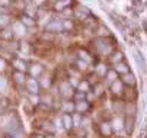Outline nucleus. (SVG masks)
<instances>
[{
  "label": "nucleus",
  "instance_id": "obj_1",
  "mask_svg": "<svg viewBox=\"0 0 147 138\" xmlns=\"http://www.w3.org/2000/svg\"><path fill=\"white\" fill-rule=\"evenodd\" d=\"M95 48L98 50V52L100 54H108L111 52V44L107 41L105 38H98L95 41Z\"/></svg>",
  "mask_w": 147,
  "mask_h": 138
},
{
  "label": "nucleus",
  "instance_id": "obj_2",
  "mask_svg": "<svg viewBox=\"0 0 147 138\" xmlns=\"http://www.w3.org/2000/svg\"><path fill=\"white\" fill-rule=\"evenodd\" d=\"M45 31H48V32H63V31H66V29H64V23H63V22H60V21H51L50 23H47Z\"/></svg>",
  "mask_w": 147,
  "mask_h": 138
},
{
  "label": "nucleus",
  "instance_id": "obj_3",
  "mask_svg": "<svg viewBox=\"0 0 147 138\" xmlns=\"http://www.w3.org/2000/svg\"><path fill=\"white\" fill-rule=\"evenodd\" d=\"M133 58H134L137 67L141 68V71H146V60H144L143 54H141L140 51H134V52H133Z\"/></svg>",
  "mask_w": 147,
  "mask_h": 138
},
{
  "label": "nucleus",
  "instance_id": "obj_4",
  "mask_svg": "<svg viewBox=\"0 0 147 138\" xmlns=\"http://www.w3.org/2000/svg\"><path fill=\"white\" fill-rule=\"evenodd\" d=\"M60 89H61V94L64 96V97H70L73 94V87L70 86V83H66V82H63L60 84Z\"/></svg>",
  "mask_w": 147,
  "mask_h": 138
},
{
  "label": "nucleus",
  "instance_id": "obj_5",
  "mask_svg": "<svg viewBox=\"0 0 147 138\" xmlns=\"http://www.w3.org/2000/svg\"><path fill=\"white\" fill-rule=\"evenodd\" d=\"M115 71L117 73H119V74H125L127 76L128 73H130V67H128V64L127 63H118L117 66H115Z\"/></svg>",
  "mask_w": 147,
  "mask_h": 138
},
{
  "label": "nucleus",
  "instance_id": "obj_6",
  "mask_svg": "<svg viewBox=\"0 0 147 138\" xmlns=\"http://www.w3.org/2000/svg\"><path fill=\"white\" fill-rule=\"evenodd\" d=\"M100 134L103 137H111L112 134V127L108 124V122H102L100 124Z\"/></svg>",
  "mask_w": 147,
  "mask_h": 138
},
{
  "label": "nucleus",
  "instance_id": "obj_7",
  "mask_svg": "<svg viewBox=\"0 0 147 138\" xmlns=\"http://www.w3.org/2000/svg\"><path fill=\"white\" fill-rule=\"evenodd\" d=\"M61 121H63V127H64L66 129H70L74 124H73V118L70 115H63L61 118Z\"/></svg>",
  "mask_w": 147,
  "mask_h": 138
},
{
  "label": "nucleus",
  "instance_id": "obj_8",
  "mask_svg": "<svg viewBox=\"0 0 147 138\" xmlns=\"http://www.w3.org/2000/svg\"><path fill=\"white\" fill-rule=\"evenodd\" d=\"M28 90L31 93H38V82L35 80V78H29L28 80Z\"/></svg>",
  "mask_w": 147,
  "mask_h": 138
},
{
  "label": "nucleus",
  "instance_id": "obj_9",
  "mask_svg": "<svg viewBox=\"0 0 147 138\" xmlns=\"http://www.w3.org/2000/svg\"><path fill=\"white\" fill-rule=\"evenodd\" d=\"M13 67H15L19 73H22V71L25 70V61L20 60V58H15V60H13Z\"/></svg>",
  "mask_w": 147,
  "mask_h": 138
},
{
  "label": "nucleus",
  "instance_id": "obj_10",
  "mask_svg": "<svg viewBox=\"0 0 147 138\" xmlns=\"http://www.w3.org/2000/svg\"><path fill=\"white\" fill-rule=\"evenodd\" d=\"M133 128H134V116H128L127 121H125V131H127L128 134H131Z\"/></svg>",
  "mask_w": 147,
  "mask_h": 138
},
{
  "label": "nucleus",
  "instance_id": "obj_11",
  "mask_svg": "<svg viewBox=\"0 0 147 138\" xmlns=\"http://www.w3.org/2000/svg\"><path fill=\"white\" fill-rule=\"evenodd\" d=\"M111 17H112V22H114V25H115V26H117L121 32H124V31H125V26L121 23V21L118 19V16H115L114 13H111Z\"/></svg>",
  "mask_w": 147,
  "mask_h": 138
},
{
  "label": "nucleus",
  "instance_id": "obj_12",
  "mask_svg": "<svg viewBox=\"0 0 147 138\" xmlns=\"http://www.w3.org/2000/svg\"><path fill=\"white\" fill-rule=\"evenodd\" d=\"M13 31L16 32V33H19V35H22V33H25V25L22 23V22H16L15 25H13Z\"/></svg>",
  "mask_w": 147,
  "mask_h": 138
},
{
  "label": "nucleus",
  "instance_id": "obj_13",
  "mask_svg": "<svg viewBox=\"0 0 147 138\" xmlns=\"http://www.w3.org/2000/svg\"><path fill=\"white\" fill-rule=\"evenodd\" d=\"M42 70H44V67L41 66V64H32V67H31V74H32V76H38V74L42 73Z\"/></svg>",
  "mask_w": 147,
  "mask_h": 138
},
{
  "label": "nucleus",
  "instance_id": "obj_14",
  "mask_svg": "<svg viewBox=\"0 0 147 138\" xmlns=\"http://www.w3.org/2000/svg\"><path fill=\"white\" fill-rule=\"evenodd\" d=\"M124 83H127V84H130V86H134V84H136V77H134L131 73H128L127 76H125V78H124Z\"/></svg>",
  "mask_w": 147,
  "mask_h": 138
},
{
  "label": "nucleus",
  "instance_id": "obj_15",
  "mask_svg": "<svg viewBox=\"0 0 147 138\" xmlns=\"http://www.w3.org/2000/svg\"><path fill=\"white\" fill-rule=\"evenodd\" d=\"M111 89H112L114 93H121L122 92V82H118L117 80L115 83H112V87Z\"/></svg>",
  "mask_w": 147,
  "mask_h": 138
},
{
  "label": "nucleus",
  "instance_id": "obj_16",
  "mask_svg": "<svg viewBox=\"0 0 147 138\" xmlns=\"http://www.w3.org/2000/svg\"><path fill=\"white\" fill-rule=\"evenodd\" d=\"M107 78H108V82L115 83V80H117V71L115 70L114 71H107Z\"/></svg>",
  "mask_w": 147,
  "mask_h": 138
},
{
  "label": "nucleus",
  "instance_id": "obj_17",
  "mask_svg": "<svg viewBox=\"0 0 147 138\" xmlns=\"http://www.w3.org/2000/svg\"><path fill=\"white\" fill-rule=\"evenodd\" d=\"M88 108H89L88 102H79V103L76 105V109H77V111H80V112H85Z\"/></svg>",
  "mask_w": 147,
  "mask_h": 138
},
{
  "label": "nucleus",
  "instance_id": "obj_18",
  "mask_svg": "<svg viewBox=\"0 0 147 138\" xmlns=\"http://www.w3.org/2000/svg\"><path fill=\"white\" fill-rule=\"evenodd\" d=\"M7 87V82H6V78L0 76V93H3Z\"/></svg>",
  "mask_w": 147,
  "mask_h": 138
},
{
  "label": "nucleus",
  "instance_id": "obj_19",
  "mask_svg": "<svg viewBox=\"0 0 147 138\" xmlns=\"http://www.w3.org/2000/svg\"><path fill=\"white\" fill-rule=\"evenodd\" d=\"M121 60H122V52H119V51H118V52H115V54L111 57V61H112V63H115V61H117V64H118V61H121Z\"/></svg>",
  "mask_w": 147,
  "mask_h": 138
},
{
  "label": "nucleus",
  "instance_id": "obj_20",
  "mask_svg": "<svg viewBox=\"0 0 147 138\" xmlns=\"http://www.w3.org/2000/svg\"><path fill=\"white\" fill-rule=\"evenodd\" d=\"M114 129H117V131L122 129V119L121 118H117V119L114 121Z\"/></svg>",
  "mask_w": 147,
  "mask_h": 138
},
{
  "label": "nucleus",
  "instance_id": "obj_21",
  "mask_svg": "<svg viewBox=\"0 0 147 138\" xmlns=\"http://www.w3.org/2000/svg\"><path fill=\"white\" fill-rule=\"evenodd\" d=\"M15 78H16V82L18 83H24L25 82V76H24V73H15Z\"/></svg>",
  "mask_w": 147,
  "mask_h": 138
},
{
  "label": "nucleus",
  "instance_id": "obj_22",
  "mask_svg": "<svg viewBox=\"0 0 147 138\" xmlns=\"http://www.w3.org/2000/svg\"><path fill=\"white\" fill-rule=\"evenodd\" d=\"M22 23L24 25H28V26H32L34 25V21H32V17H29V16H24L22 17Z\"/></svg>",
  "mask_w": 147,
  "mask_h": 138
},
{
  "label": "nucleus",
  "instance_id": "obj_23",
  "mask_svg": "<svg viewBox=\"0 0 147 138\" xmlns=\"http://www.w3.org/2000/svg\"><path fill=\"white\" fill-rule=\"evenodd\" d=\"M9 23V17L6 15H0V26H6Z\"/></svg>",
  "mask_w": 147,
  "mask_h": 138
},
{
  "label": "nucleus",
  "instance_id": "obj_24",
  "mask_svg": "<svg viewBox=\"0 0 147 138\" xmlns=\"http://www.w3.org/2000/svg\"><path fill=\"white\" fill-rule=\"evenodd\" d=\"M79 89H80V92H88L89 90V83L88 82H82L79 84Z\"/></svg>",
  "mask_w": 147,
  "mask_h": 138
},
{
  "label": "nucleus",
  "instance_id": "obj_25",
  "mask_svg": "<svg viewBox=\"0 0 147 138\" xmlns=\"http://www.w3.org/2000/svg\"><path fill=\"white\" fill-rule=\"evenodd\" d=\"M69 5H70V2H60V3H57V5H55V7H57L58 10H61V7H63V6H69Z\"/></svg>",
  "mask_w": 147,
  "mask_h": 138
},
{
  "label": "nucleus",
  "instance_id": "obj_26",
  "mask_svg": "<svg viewBox=\"0 0 147 138\" xmlns=\"http://www.w3.org/2000/svg\"><path fill=\"white\" fill-rule=\"evenodd\" d=\"M74 108H76V106H74L73 103H66V106H64V109H66V111H73Z\"/></svg>",
  "mask_w": 147,
  "mask_h": 138
},
{
  "label": "nucleus",
  "instance_id": "obj_27",
  "mask_svg": "<svg viewBox=\"0 0 147 138\" xmlns=\"http://www.w3.org/2000/svg\"><path fill=\"white\" fill-rule=\"evenodd\" d=\"M71 28H73V23H71L70 21L64 22V29H71Z\"/></svg>",
  "mask_w": 147,
  "mask_h": 138
},
{
  "label": "nucleus",
  "instance_id": "obj_28",
  "mask_svg": "<svg viewBox=\"0 0 147 138\" xmlns=\"http://www.w3.org/2000/svg\"><path fill=\"white\" fill-rule=\"evenodd\" d=\"M77 66H79V68H82V70H85V68H86V63H85V61H79Z\"/></svg>",
  "mask_w": 147,
  "mask_h": 138
},
{
  "label": "nucleus",
  "instance_id": "obj_29",
  "mask_svg": "<svg viewBox=\"0 0 147 138\" xmlns=\"http://www.w3.org/2000/svg\"><path fill=\"white\" fill-rule=\"evenodd\" d=\"M79 122H80V116L76 115V116L73 118V124H74V125H79Z\"/></svg>",
  "mask_w": 147,
  "mask_h": 138
},
{
  "label": "nucleus",
  "instance_id": "obj_30",
  "mask_svg": "<svg viewBox=\"0 0 147 138\" xmlns=\"http://www.w3.org/2000/svg\"><path fill=\"white\" fill-rule=\"evenodd\" d=\"M42 86H44V87H48V86H50V80H48L47 77L42 78Z\"/></svg>",
  "mask_w": 147,
  "mask_h": 138
},
{
  "label": "nucleus",
  "instance_id": "obj_31",
  "mask_svg": "<svg viewBox=\"0 0 147 138\" xmlns=\"http://www.w3.org/2000/svg\"><path fill=\"white\" fill-rule=\"evenodd\" d=\"M5 66H6L5 60H3V58H0V71H2V70H5Z\"/></svg>",
  "mask_w": 147,
  "mask_h": 138
},
{
  "label": "nucleus",
  "instance_id": "obj_32",
  "mask_svg": "<svg viewBox=\"0 0 147 138\" xmlns=\"http://www.w3.org/2000/svg\"><path fill=\"white\" fill-rule=\"evenodd\" d=\"M2 35H3V36H5V38H9V36H10V35H12V33H10V32H9V31H3V32H2Z\"/></svg>",
  "mask_w": 147,
  "mask_h": 138
},
{
  "label": "nucleus",
  "instance_id": "obj_33",
  "mask_svg": "<svg viewBox=\"0 0 147 138\" xmlns=\"http://www.w3.org/2000/svg\"><path fill=\"white\" fill-rule=\"evenodd\" d=\"M31 100H32V103L35 105V103H38V97H36V96H32V97H31Z\"/></svg>",
  "mask_w": 147,
  "mask_h": 138
},
{
  "label": "nucleus",
  "instance_id": "obj_34",
  "mask_svg": "<svg viewBox=\"0 0 147 138\" xmlns=\"http://www.w3.org/2000/svg\"><path fill=\"white\" fill-rule=\"evenodd\" d=\"M98 70H99V73H103V66H99V68H98Z\"/></svg>",
  "mask_w": 147,
  "mask_h": 138
},
{
  "label": "nucleus",
  "instance_id": "obj_35",
  "mask_svg": "<svg viewBox=\"0 0 147 138\" xmlns=\"http://www.w3.org/2000/svg\"><path fill=\"white\" fill-rule=\"evenodd\" d=\"M35 138H44V137H41V135H38V137H35Z\"/></svg>",
  "mask_w": 147,
  "mask_h": 138
},
{
  "label": "nucleus",
  "instance_id": "obj_36",
  "mask_svg": "<svg viewBox=\"0 0 147 138\" xmlns=\"http://www.w3.org/2000/svg\"><path fill=\"white\" fill-rule=\"evenodd\" d=\"M45 138H54V137H51V135H48V137H45Z\"/></svg>",
  "mask_w": 147,
  "mask_h": 138
},
{
  "label": "nucleus",
  "instance_id": "obj_37",
  "mask_svg": "<svg viewBox=\"0 0 147 138\" xmlns=\"http://www.w3.org/2000/svg\"><path fill=\"white\" fill-rule=\"evenodd\" d=\"M6 138H15V137H10V135H9V137H6Z\"/></svg>",
  "mask_w": 147,
  "mask_h": 138
}]
</instances>
